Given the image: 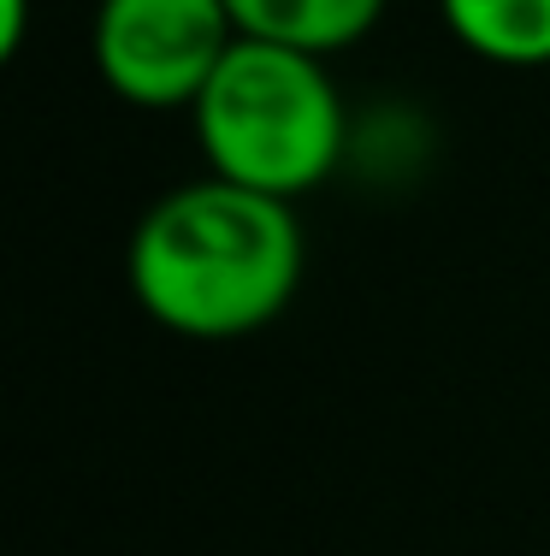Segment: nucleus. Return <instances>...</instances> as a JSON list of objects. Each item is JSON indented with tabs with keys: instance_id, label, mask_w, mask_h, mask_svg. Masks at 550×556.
<instances>
[{
	"instance_id": "f257e3e1",
	"label": "nucleus",
	"mask_w": 550,
	"mask_h": 556,
	"mask_svg": "<svg viewBox=\"0 0 550 556\" xmlns=\"http://www.w3.org/2000/svg\"><path fill=\"white\" fill-rule=\"evenodd\" d=\"M308 249L296 202L226 178L178 184L130 231L125 278L154 326L190 343L255 338L296 302Z\"/></svg>"
},
{
	"instance_id": "f03ea898",
	"label": "nucleus",
	"mask_w": 550,
	"mask_h": 556,
	"mask_svg": "<svg viewBox=\"0 0 550 556\" xmlns=\"http://www.w3.org/2000/svg\"><path fill=\"white\" fill-rule=\"evenodd\" d=\"M190 118L214 178L279 202L320 190L349 149V113L325 60L248 36L219 60Z\"/></svg>"
},
{
	"instance_id": "7ed1b4c3",
	"label": "nucleus",
	"mask_w": 550,
	"mask_h": 556,
	"mask_svg": "<svg viewBox=\"0 0 550 556\" xmlns=\"http://www.w3.org/2000/svg\"><path fill=\"white\" fill-rule=\"evenodd\" d=\"M231 48L226 0H101L89 30L101 84L142 113H190Z\"/></svg>"
},
{
	"instance_id": "20e7f679",
	"label": "nucleus",
	"mask_w": 550,
	"mask_h": 556,
	"mask_svg": "<svg viewBox=\"0 0 550 556\" xmlns=\"http://www.w3.org/2000/svg\"><path fill=\"white\" fill-rule=\"evenodd\" d=\"M226 7L248 42H279L332 60L379 30L391 0H226Z\"/></svg>"
},
{
	"instance_id": "39448f33",
	"label": "nucleus",
	"mask_w": 550,
	"mask_h": 556,
	"mask_svg": "<svg viewBox=\"0 0 550 556\" xmlns=\"http://www.w3.org/2000/svg\"><path fill=\"white\" fill-rule=\"evenodd\" d=\"M438 12L474 60L509 72L550 65V0H438Z\"/></svg>"
},
{
	"instance_id": "423d86ee",
	"label": "nucleus",
	"mask_w": 550,
	"mask_h": 556,
	"mask_svg": "<svg viewBox=\"0 0 550 556\" xmlns=\"http://www.w3.org/2000/svg\"><path fill=\"white\" fill-rule=\"evenodd\" d=\"M30 36V0H0V54H18Z\"/></svg>"
}]
</instances>
